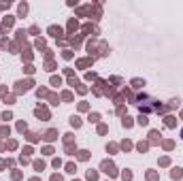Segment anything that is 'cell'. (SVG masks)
<instances>
[{
  "label": "cell",
  "instance_id": "obj_1",
  "mask_svg": "<svg viewBox=\"0 0 183 181\" xmlns=\"http://www.w3.org/2000/svg\"><path fill=\"white\" fill-rule=\"evenodd\" d=\"M100 168H102L107 175H111V177H115V175H117V171H115V164H113V162H109V160H104V162L100 164Z\"/></svg>",
  "mask_w": 183,
  "mask_h": 181
},
{
  "label": "cell",
  "instance_id": "obj_2",
  "mask_svg": "<svg viewBox=\"0 0 183 181\" xmlns=\"http://www.w3.org/2000/svg\"><path fill=\"white\" fill-rule=\"evenodd\" d=\"M32 87V81L28 79V81H19L17 83V92H26V90H30Z\"/></svg>",
  "mask_w": 183,
  "mask_h": 181
},
{
  "label": "cell",
  "instance_id": "obj_3",
  "mask_svg": "<svg viewBox=\"0 0 183 181\" xmlns=\"http://www.w3.org/2000/svg\"><path fill=\"white\" fill-rule=\"evenodd\" d=\"M43 139H45V141H56V139H58V130H47Z\"/></svg>",
  "mask_w": 183,
  "mask_h": 181
},
{
  "label": "cell",
  "instance_id": "obj_4",
  "mask_svg": "<svg viewBox=\"0 0 183 181\" xmlns=\"http://www.w3.org/2000/svg\"><path fill=\"white\" fill-rule=\"evenodd\" d=\"M34 115H36V117H43V119H49V111L47 109H36Z\"/></svg>",
  "mask_w": 183,
  "mask_h": 181
},
{
  "label": "cell",
  "instance_id": "obj_5",
  "mask_svg": "<svg viewBox=\"0 0 183 181\" xmlns=\"http://www.w3.org/2000/svg\"><path fill=\"white\" fill-rule=\"evenodd\" d=\"M49 34H51V36H60V34H62V30L56 28V26H51V28H49Z\"/></svg>",
  "mask_w": 183,
  "mask_h": 181
},
{
  "label": "cell",
  "instance_id": "obj_6",
  "mask_svg": "<svg viewBox=\"0 0 183 181\" xmlns=\"http://www.w3.org/2000/svg\"><path fill=\"white\" fill-rule=\"evenodd\" d=\"M170 175H173V179H181V177H183V171H181V168H173Z\"/></svg>",
  "mask_w": 183,
  "mask_h": 181
},
{
  "label": "cell",
  "instance_id": "obj_7",
  "mask_svg": "<svg viewBox=\"0 0 183 181\" xmlns=\"http://www.w3.org/2000/svg\"><path fill=\"white\" fill-rule=\"evenodd\" d=\"M145 85V81H141V79H134V81H132V87H134V90H138V87H143Z\"/></svg>",
  "mask_w": 183,
  "mask_h": 181
},
{
  "label": "cell",
  "instance_id": "obj_8",
  "mask_svg": "<svg viewBox=\"0 0 183 181\" xmlns=\"http://www.w3.org/2000/svg\"><path fill=\"white\" fill-rule=\"evenodd\" d=\"M70 124H73L75 128H79V126H81V119H79V117H75V115H73V117H70Z\"/></svg>",
  "mask_w": 183,
  "mask_h": 181
},
{
  "label": "cell",
  "instance_id": "obj_9",
  "mask_svg": "<svg viewBox=\"0 0 183 181\" xmlns=\"http://www.w3.org/2000/svg\"><path fill=\"white\" fill-rule=\"evenodd\" d=\"M87 179H90V181H96V179H98V173H96V171H90V173H87Z\"/></svg>",
  "mask_w": 183,
  "mask_h": 181
},
{
  "label": "cell",
  "instance_id": "obj_10",
  "mask_svg": "<svg viewBox=\"0 0 183 181\" xmlns=\"http://www.w3.org/2000/svg\"><path fill=\"white\" fill-rule=\"evenodd\" d=\"M138 124H141V126H147V124H149V119H147V115H141V117H138Z\"/></svg>",
  "mask_w": 183,
  "mask_h": 181
},
{
  "label": "cell",
  "instance_id": "obj_11",
  "mask_svg": "<svg viewBox=\"0 0 183 181\" xmlns=\"http://www.w3.org/2000/svg\"><path fill=\"white\" fill-rule=\"evenodd\" d=\"M121 124H124L126 128H130V126H132V117H128V115H126V117H124V122H121Z\"/></svg>",
  "mask_w": 183,
  "mask_h": 181
},
{
  "label": "cell",
  "instance_id": "obj_12",
  "mask_svg": "<svg viewBox=\"0 0 183 181\" xmlns=\"http://www.w3.org/2000/svg\"><path fill=\"white\" fill-rule=\"evenodd\" d=\"M34 168H36V171H43V168H45V162H38V160H36V162H34Z\"/></svg>",
  "mask_w": 183,
  "mask_h": 181
},
{
  "label": "cell",
  "instance_id": "obj_13",
  "mask_svg": "<svg viewBox=\"0 0 183 181\" xmlns=\"http://www.w3.org/2000/svg\"><path fill=\"white\" fill-rule=\"evenodd\" d=\"M90 158V151H79V160H87Z\"/></svg>",
  "mask_w": 183,
  "mask_h": 181
},
{
  "label": "cell",
  "instance_id": "obj_14",
  "mask_svg": "<svg viewBox=\"0 0 183 181\" xmlns=\"http://www.w3.org/2000/svg\"><path fill=\"white\" fill-rule=\"evenodd\" d=\"M149 136H151V143H156V141H158V136H160V134H158V132H156V130H151V134H149Z\"/></svg>",
  "mask_w": 183,
  "mask_h": 181
},
{
  "label": "cell",
  "instance_id": "obj_15",
  "mask_svg": "<svg viewBox=\"0 0 183 181\" xmlns=\"http://www.w3.org/2000/svg\"><path fill=\"white\" fill-rule=\"evenodd\" d=\"M121 177H124V181H130V179H132V173H130V171H126Z\"/></svg>",
  "mask_w": 183,
  "mask_h": 181
},
{
  "label": "cell",
  "instance_id": "obj_16",
  "mask_svg": "<svg viewBox=\"0 0 183 181\" xmlns=\"http://www.w3.org/2000/svg\"><path fill=\"white\" fill-rule=\"evenodd\" d=\"M98 119H100V115H98V113H92V115H90V122H98Z\"/></svg>",
  "mask_w": 183,
  "mask_h": 181
},
{
  "label": "cell",
  "instance_id": "obj_17",
  "mask_svg": "<svg viewBox=\"0 0 183 181\" xmlns=\"http://www.w3.org/2000/svg\"><path fill=\"white\" fill-rule=\"evenodd\" d=\"M136 147H138V151H145V149H147V147H149V145H147V143H138Z\"/></svg>",
  "mask_w": 183,
  "mask_h": 181
},
{
  "label": "cell",
  "instance_id": "obj_18",
  "mask_svg": "<svg viewBox=\"0 0 183 181\" xmlns=\"http://www.w3.org/2000/svg\"><path fill=\"white\" fill-rule=\"evenodd\" d=\"M66 173H75V164H66Z\"/></svg>",
  "mask_w": 183,
  "mask_h": 181
},
{
  "label": "cell",
  "instance_id": "obj_19",
  "mask_svg": "<svg viewBox=\"0 0 183 181\" xmlns=\"http://www.w3.org/2000/svg\"><path fill=\"white\" fill-rule=\"evenodd\" d=\"M51 85H60V77H51Z\"/></svg>",
  "mask_w": 183,
  "mask_h": 181
},
{
  "label": "cell",
  "instance_id": "obj_20",
  "mask_svg": "<svg viewBox=\"0 0 183 181\" xmlns=\"http://www.w3.org/2000/svg\"><path fill=\"white\" fill-rule=\"evenodd\" d=\"M77 64H79V66H87V64H90V60H79Z\"/></svg>",
  "mask_w": 183,
  "mask_h": 181
},
{
  "label": "cell",
  "instance_id": "obj_21",
  "mask_svg": "<svg viewBox=\"0 0 183 181\" xmlns=\"http://www.w3.org/2000/svg\"><path fill=\"white\" fill-rule=\"evenodd\" d=\"M121 147H124V149H126V151H128V149H130V147H132V145H130V143H128V141H124V143H121Z\"/></svg>",
  "mask_w": 183,
  "mask_h": 181
},
{
  "label": "cell",
  "instance_id": "obj_22",
  "mask_svg": "<svg viewBox=\"0 0 183 181\" xmlns=\"http://www.w3.org/2000/svg\"><path fill=\"white\" fill-rule=\"evenodd\" d=\"M51 181H62V177H60V175H53V177H51Z\"/></svg>",
  "mask_w": 183,
  "mask_h": 181
},
{
  "label": "cell",
  "instance_id": "obj_23",
  "mask_svg": "<svg viewBox=\"0 0 183 181\" xmlns=\"http://www.w3.org/2000/svg\"><path fill=\"white\" fill-rule=\"evenodd\" d=\"M30 181H38V179H30Z\"/></svg>",
  "mask_w": 183,
  "mask_h": 181
},
{
  "label": "cell",
  "instance_id": "obj_24",
  "mask_svg": "<svg viewBox=\"0 0 183 181\" xmlns=\"http://www.w3.org/2000/svg\"><path fill=\"white\" fill-rule=\"evenodd\" d=\"M181 139H183V130H181Z\"/></svg>",
  "mask_w": 183,
  "mask_h": 181
}]
</instances>
